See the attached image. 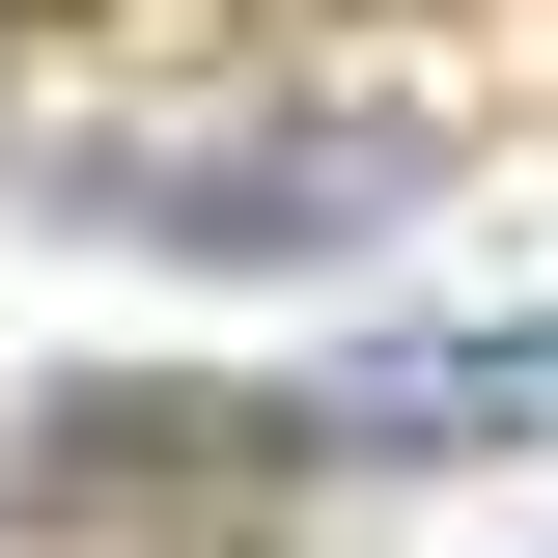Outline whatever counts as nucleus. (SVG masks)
Wrapping results in <instances>:
<instances>
[{
  "label": "nucleus",
  "instance_id": "obj_1",
  "mask_svg": "<svg viewBox=\"0 0 558 558\" xmlns=\"http://www.w3.org/2000/svg\"><path fill=\"white\" fill-rule=\"evenodd\" d=\"M84 223H112V252H363V223L418 196V140L391 112H279V140H112V168H57Z\"/></svg>",
  "mask_w": 558,
  "mask_h": 558
}]
</instances>
